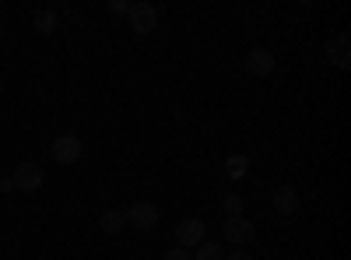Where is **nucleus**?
<instances>
[{
	"instance_id": "f257e3e1",
	"label": "nucleus",
	"mask_w": 351,
	"mask_h": 260,
	"mask_svg": "<svg viewBox=\"0 0 351 260\" xmlns=\"http://www.w3.org/2000/svg\"><path fill=\"white\" fill-rule=\"evenodd\" d=\"M123 218H127L130 228H137V233H152L162 215H158V208L152 204V200H137V204H130V208L123 211Z\"/></svg>"
},
{
	"instance_id": "f03ea898",
	"label": "nucleus",
	"mask_w": 351,
	"mask_h": 260,
	"mask_svg": "<svg viewBox=\"0 0 351 260\" xmlns=\"http://www.w3.org/2000/svg\"><path fill=\"white\" fill-rule=\"evenodd\" d=\"M43 165L39 162H21L18 169H14V176H11V183H14V190H21V193H36V190H43Z\"/></svg>"
},
{
	"instance_id": "7ed1b4c3",
	"label": "nucleus",
	"mask_w": 351,
	"mask_h": 260,
	"mask_svg": "<svg viewBox=\"0 0 351 260\" xmlns=\"http://www.w3.org/2000/svg\"><path fill=\"white\" fill-rule=\"evenodd\" d=\"M127 18H130V28H134V32H141V36H148V32H155V28H158V8L155 4H134L127 11Z\"/></svg>"
},
{
	"instance_id": "20e7f679",
	"label": "nucleus",
	"mask_w": 351,
	"mask_h": 260,
	"mask_svg": "<svg viewBox=\"0 0 351 260\" xmlns=\"http://www.w3.org/2000/svg\"><path fill=\"white\" fill-rule=\"evenodd\" d=\"M204 239V222L200 218H183L180 225H176V246H183V250H197Z\"/></svg>"
},
{
	"instance_id": "39448f33",
	"label": "nucleus",
	"mask_w": 351,
	"mask_h": 260,
	"mask_svg": "<svg viewBox=\"0 0 351 260\" xmlns=\"http://www.w3.org/2000/svg\"><path fill=\"white\" fill-rule=\"evenodd\" d=\"M225 239L228 243H236V246H250L253 243V236H256V228H253V222L250 218H243V215H236V218H225Z\"/></svg>"
},
{
	"instance_id": "423d86ee",
	"label": "nucleus",
	"mask_w": 351,
	"mask_h": 260,
	"mask_svg": "<svg viewBox=\"0 0 351 260\" xmlns=\"http://www.w3.org/2000/svg\"><path fill=\"white\" fill-rule=\"evenodd\" d=\"M81 152H84V144L74 134H60V137L53 141V158L60 162V165H74L81 158Z\"/></svg>"
},
{
	"instance_id": "0eeeda50",
	"label": "nucleus",
	"mask_w": 351,
	"mask_h": 260,
	"mask_svg": "<svg viewBox=\"0 0 351 260\" xmlns=\"http://www.w3.org/2000/svg\"><path fill=\"white\" fill-rule=\"evenodd\" d=\"M246 71L256 74V78H267V74L274 71V53H267V49H250V53H246Z\"/></svg>"
},
{
	"instance_id": "6e6552de",
	"label": "nucleus",
	"mask_w": 351,
	"mask_h": 260,
	"mask_svg": "<svg viewBox=\"0 0 351 260\" xmlns=\"http://www.w3.org/2000/svg\"><path fill=\"white\" fill-rule=\"evenodd\" d=\"M271 200H274V211L278 215H295L299 211V190L295 187H278Z\"/></svg>"
},
{
	"instance_id": "1a4fd4ad",
	"label": "nucleus",
	"mask_w": 351,
	"mask_h": 260,
	"mask_svg": "<svg viewBox=\"0 0 351 260\" xmlns=\"http://www.w3.org/2000/svg\"><path fill=\"white\" fill-rule=\"evenodd\" d=\"M327 60H330L334 67H341V71L351 67V53H348V39H344V36H337L334 43H327Z\"/></svg>"
},
{
	"instance_id": "9d476101",
	"label": "nucleus",
	"mask_w": 351,
	"mask_h": 260,
	"mask_svg": "<svg viewBox=\"0 0 351 260\" xmlns=\"http://www.w3.org/2000/svg\"><path fill=\"white\" fill-rule=\"evenodd\" d=\"M193 253V260H221V246L218 243H211V239H204L197 250H190Z\"/></svg>"
},
{
	"instance_id": "9b49d317",
	"label": "nucleus",
	"mask_w": 351,
	"mask_h": 260,
	"mask_svg": "<svg viewBox=\"0 0 351 260\" xmlns=\"http://www.w3.org/2000/svg\"><path fill=\"white\" fill-rule=\"evenodd\" d=\"M102 228H106L109 236H116L120 228H127V218H123V211H106V215H102Z\"/></svg>"
},
{
	"instance_id": "f8f14e48",
	"label": "nucleus",
	"mask_w": 351,
	"mask_h": 260,
	"mask_svg": "<svg viewBox=\"0 0 351 260\" xmlns=\"http://www.w3.org/2000/svg\"><path fill=\"white\" fill-rule=\"evenodd\" d=\"M36 28H39V32H46V36L56 32V14L53 11H39L36 14Z\"/></svg>"
},
{
	"instance_id": "ddd939ff",
	"label": "nucleus",
	"mask_w": 351,
	"mask_h": 260,
	"mask_svg": "<svg viewBox=\"0 0 351 260\" xmlns=\"http://www.w3.org/2000/svg\"><path fill=\"white\" fill-rule=\"evenodd\" d=\"M221 208H225V218H236V215H243V197H236V193H228Z\"/></svg>"
},
{
	"instance_id": "4468645a",
	"label": "nucleus",
	"mask_w": 351,
	"mask_h": 260,
	"mask_svg": "<svg viewBox=\"0 0 351 260\" xmlns=\"http://www.w3.org/2000/svg\"><path fill=\"white\" fill-rule=\"evenodd\" d=\"M162 260H193V253H190V250H183V246H172Z\"/></svg>"
},
{
	"instance_id": "2eb2a0df",
	"label": "nucleus",
	"mask_w": 351,
	"mask_h": 260,
	"mask_svg": "<svg viewBox=\"0 0 351 260\" xmlns=\"http://www.w3.org/2000/svg\"><path fill=\"white\" fill-rule=\"evenodd\" d=\"M109 11H112V14H127V11H130V4H123V0H116V4H112Z\"/></svg>"
},
{
	"instance_id": "dca6fc26",
	"label": "nucleus",
	"mask_w": 351,
	"mask_h": 260,
	"mask_svg": "<svg viewBox=\"0 0 351 260\" xmlns=\"http://www.w3.org/2000/svg\"><path fill=\"white\" fill-rule=\"evenodd\" d=\"M228 165H232V172H236V176H239V172H243V165H246V158H232Z\"/></svg>"
},
{
	"instance_id": "f3484780",
	"label": "nucleus",
	"mask_w": 351,
	"mask_h": 260,
	"mask_svg": "<svg viewBox=\"0 0 351 260\" xmlns=\"http://www.w3.org/2000/svg\"><path fill=\"white\" fill-rule=\"evenodd\" d=\"M225 260H253V257H250V253H228Z\"/></svg>"
},
{
	"instance_id": "a211bd4d",
	"label": "nucleus",
	"mask_w": 351,
	"mask_h": 260,
	"mask_svg": "<svg viewBox=\"0 0 351 260\" xmlns=\"http://www.w3.org/2000/svg\"><path fill=\"white\" fill-rule=\"evenodd\" d=\"M0 39H4V28H0Z\"/></svg>"
}]
</instances>
